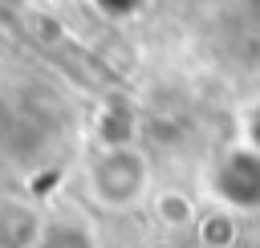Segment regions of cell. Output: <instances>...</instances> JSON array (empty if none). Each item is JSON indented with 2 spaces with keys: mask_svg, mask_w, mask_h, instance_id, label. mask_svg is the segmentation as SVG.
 I'll use <instances>...</instances> for the list:
<instances>
[{
  "mask_svg": "<svg viewBox=\"0 0 260 248\" xmlns=\"http://www.w3.org/2000/svg\"><path fill=\"white\" fill-rule=\"evenodd\" d=\"M199 240H203V248H232L236 244L232 215H203L199 220Z\"/></svg>",
  "mask_w": 260,
  "mask_h": 248,
  "instance_id": "obj_3",
  "label": "cell"
},
{
  "mask_svg": "<svg viewBox=\"0 0 260 248\" xmlns=\"http://www.w3.org/2000/svg\"><path fill=\"white\" fill-rule=\"evenodd\" d=\"M89 183H93V195H98L102 203L126 207V203H134V199L146 191V159H142L134 146L114 142V146H106L102 159L93 163Z\"/></svg>",
  "mask_w": 260,
  "mask_h": 248,
  "instance_id": "obj_1",
  "label": "cell"
},
{
  "mask_svg": "<svg viewBox=\"0 0 260 248\" xmlns=\"http://www.w3.org/2000/svg\"><path fill=\"white\" fill-rule=\"evenodd\" d=\"M45 220L16 199H0V248H41L45 240Z\"/></svg>",
  "mask_w": 260,
  "mask_h": 248,
  "instance_id": "obj_2",
  "label": "cell"
}]
</instances>
